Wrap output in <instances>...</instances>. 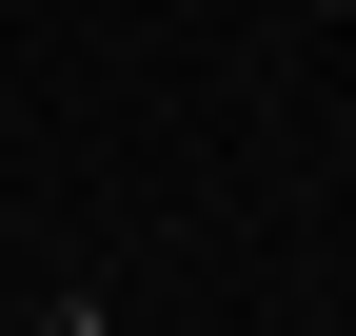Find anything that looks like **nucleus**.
I'll return each instance as SVG.
<instances>
[{"mask_svg": "<svg viewBox=\"0 0 356 336\" xmlns=\"http://www.w3.org/2000/svg\"><path fill=\"white\" fill-rule=\"evenodd\" d=\"M20 336H99V297H40V317H20Z\"/></svg>", "mask_w": 356, "mask_h": 336, "instance_id": "nucleus-1", "label": "nucleus"}]
</instances>
